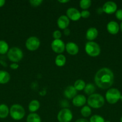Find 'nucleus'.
Segmentation results:
<instances>
[{
    "mask_svg": "<svg viewBox=\"0 0 122 122\" xmlns=\"http://www.w3.org/2000/svg\"><path fill=\"white\" fill-rule=\"evenodd\" d=\"M92 4V1L90 0H81L80 2V7L82 9L86 10L88 9Z\"/></svg>",
    "mask_w": 122,
    "mask_h": 122,
    "instance_id": "27",
    "label": "nucleus"
},
{
    "mask_svg": "<svg viewBox=\"0 0 122 122\" xmlns=\"http://www.w3.org/2000/svg\"><path fill=\"white\" fill-rule=\"evenodd\" d=\"M69 1L68 0H64V1H59V2L60 3H67V2H68Z\"/></svg>",
    "mask_w": 122,
    "mask_h": 122,
    "instance_id": "38",
    "label": "nucleus"
},
{
    "mask_svg": "<svg viewBox=\"0 0 122 122\" xmlns=\"http://www.w3.org/2000/svg\"><path fill=\"white\" fill-rule=\"evenodd\" d=\"M90 15V13L87 10H83L81 12V17L84 18V19H87Z\"/></svg>",
    "mask_w": 122,
    "mask_h": 122,
    "instance_id": "31",
    "label": "nucleus"
},
{
    "mask_svg": "<svg viewBox=\"0 0 122 122\" xmlns=\"http://www.w3.org/2000/svg\"><path fill=\"white\" fill-rule=\"evenodd\" d=\"M6 3V1L4 0H0V7H2Z\"/></svg>",
    "mask_w": 122,
    "mask_h": 122,
    "instance_id": "37",
    "label": "nucleus"
},
{
    "mask_svg": "<svg viewBox=\"0 0 122 122\" xmlns=\"http://www.w3.org/2000/svg\"><path fill=\"white\" fill-rule=\"evenodd\" d=\"M102 8V10L104 13H106V14H111L116 12L117 5L114 2L108 1V2H106L103 5Z\"/></svg>",
    "mask_w": 122,
    "mask_h": 122,
    "instance_id": "11",
    "label": "nucleus"
},
{
    "mask_svg": "<svg viewBox=\"0 0 122 122\" xmlns=\"http://www.w3.org/2000/svg\"><path fill=\"white\" fill-rule=\"evenodd\" d=\"M87 104L93 108H99L105 104L104 98L99 94H93L90 95L87 99Z\"/></svg>",
    "mask_w": 122,
    "mask_h": 122,
    "instance_id": "2",
    "label": "nucleus"
},
{
    "mask_svg": "<svg viewBox=\"0 0 122 122\" xmlns=\"http://www.w3.org/2000/svg\"><path fill=\"white\" fill-rule=\"evenodd\" d=\"M116 17L118 20H122V9H120L116 11Z\"/></svg>",
    "mask_w": 122,
    "mask_h": 122,
    "instance_id": "32",
    "label": "nucleus"
},
{
    "mask_svg": "<svg viewBox=\"0 0 122 122\" xmlns=\"http://www.w3.org/2000/svg\"><path fill=\"white\" fill-rule=\"evenodd\" d=\"M95 89L96 88L93 83H88V84L86 85V86L84 89V92L87 95L90 96V95L93 94L94 92L95 91Z\"/></svg>",
    "mask_w": 122,
    "mask_h": 122,
    "instance_id": "23",
    "label": "nucleus"
},
{
    "mask_svg": "<svg viewBox=\"0 0 122 122\" xmlns=\"http://www.w3.org/2000/svg\"><path fill=\"white\" fill-rule=\"evenodd\" d=\"M86 102V98L83 95H76L72 100V104L75 107L83 106Z\"/></svg>",
    "mask_w": 122,
    "mask_h": 122,
    "instance_id": "15",
    "label": "nucleus"
},
{
    "mask_svg": "<svg viewBox=\"0 0 122 122\" xmlns=\"http://www.w3.org/2000/svg\"><path fill=\"white\" fill-rule=\"evenodd\" d=\"M67 16L72 21H78L81 18V13L77 8L71 7L67 11Z\"/></svg>",
    "mask_w": 122,
    "mask_h": 122,
    "instance_id": "10",
    "label": "nucleus"
},
{
    "mask_svg": "<svg viewBox=\"0 0 122 122\" xmlns=\"http://www.w3.org/2000/svg\"><path fill=\"white\" fill-rule=\"evenodd\" d=\"M65 49L67 52L71 55H76L78 52L79 48L78 45L75 43L72 42H69L65 45Z\"/></svg>",
    "mask_w": 122,
    "mask_h": 122,
    "instance_id": "12",
    "label": "nucleus"
},
{
    "mask_svg": "<svg viewBox=\"0 0 122 122\" xmlns=\"http://www.w3.org/2000/svg\"><path fill=\"white\" fill-rule=\"evenodd\" d=\"M105 122H111L108 121V120H107V121H105Z\"/></svg>",
    "mask_w": 122,
    "mask_h": 122,
    "instance_id": "42",
    "label": "nucleus"
},
{
    "mask_svg": "<svg viewBox=\"0 0 122 122\" xmlns=\"http://www.w3.org/2000/svg\"><path fill=\"white\" fill-rule=\"evenodd\" d=\"M51 49L55 52L61 54L65 50V44L61 39H54L51 44Z\"/></svg>",
    "mask_w": 122,
    "mask_h": 122,
    "instance_id": "9",
    "label": "nucleus"
},
{
    "mask_svg": "<svg viewBox=\"0 0 122 122\" xmlns=\"http://www.w3.org/2000/svg\"><path fill=\"white\" fill-rule=\"evenodd\" d=\"M85 51L89 56L91 57H96L100 53V48L97 43L89 41L85 45Z\"/></svg>",
    "mask_w": 122,
    "mask_h": 122,
    "instance_id": "4",
    "label": "nucleus"
},
{
    "mask_svg": "<svg viewBox=\"0 0 122 122\" xmlns=\"http://www.w3.org/2000/svg\"><path fill=\"white\" fill-rule=\"evenodd\" d=\"M120 122H122V117H121V119H120Z\"/></svg>",
    "mask_w": 122,
    "mask_h": 122,
    "instance_id": "41",
    "label": "nucleus"
},
{
    "mask_svg": "<svg viewBox=\"0 0 122 122\" xmlns=\"http://www.w3.org/2000/svg\"><path fill=\"white\" fill-rule=\"evenodd\" d=\"M98 35V31L95 27H90L86 32V36L88 40L93 41L97 38Z\"/></svg>",
    "mask_w": 122,
    "mask_h": 122,
    "instance_id": "17",
    "label": "nucleus"
},
{
    "mask_svg": "<svg viewBox=\"0 0 122 122\" xmlns=\"http://www.w3.org/2000/svg\"><path fill=\"white\" fill-rule=\"evenodd\" d=\"M104 11H103L102 8H98V10H97V13H98V14H101Z\"/></svg>",
    "mask_w": 122,
    "mask_h": 122,
    "instance_id": "36",
    "label": "nucleus"
},
{
    "mask_svg": "<svg viewBox=\"0 0 122 122\" xmlns=\"http://www.w3.org/2000/svg\"><path fill=\"white\" fill-rule=\"evenodd\" d=\"M29 3L33 7H38L43 3V1L42 0H31L29 1Z\"/></svg>",
    "mask_w": 122,
    "mask_h": 122,
    "instance_id": "29",
    "label": "nucleus"
},
{
    "mask_svg": "<svg viewBox=\"0 0 122 122\" xmlns=\"http://www.w3.org/2000/svg\"><path fill=\"white\" fill-rule=\"evenodd\" d=\"M10 68L11 69H13V70H15V69H18V67H19V65H18V64H17V63H12V64H10Z\"/></svg>",
    "mask_w": 122,
    "mask_h": 122,
    "instance_id": "33",
    "label": "nucleus"
},
{
    "mask_svg": "<svg viewBox=\"0 0 122 122\" xmlns=\"http://www.w3.org/2000/svg\"><path fill=\"white\" fill-rule=\"evenodd\" d=\"M120 92L116 88H111L107 91L105 94L106 100L111 104H114L118 102V100L120 99Z\"/></svg>",
    "mask_w": 122,
    "mask_h": 122,
    "instance_id": "5",
    "label": "nucleus"
},
{
    "mask_svg": "<svg viewBox=\"0 0 122 122\" xmlns=\"http://www.w3.org/2000/svg\"><path fill=\"white\" fill-rule=\"evenodd\" d=\"M75 122H89L85 119H78V120Z\"/></svg>",
    "mask_w": 122,
    "mask_h": 122,
    "instance_id": "35",
    "label": "nucleus"
},
{
    "mask_svg": "<svg viewBox=\"0 0 122 122\" xmlns=\"http://www.w3.org/2000/svg\"><path fill=\"white\" fill-rule=\"evenodd\" d=\"M90 122H105V120L100 116L93 115L90 117Z\"/></svg>",
    "mask_w": 122,
    "mask_h": 122,
    "instance_id": "28",
    "label": "nucleus"
},
{
    "mask_svg": "<svg viewBox=\"0 0 122 122\" xmlns=\"http://www.w3.org/2000/svg\"><path fill=\"white\" fill-rule=\"evenodd\" d=\"M63 33H64L65 35H66V36L69 35V34H70V30L68 28L65 29H64Z\"/></svg>",
    "mask_w": 122,
    "mask_h": 122,
    "instance_id": "34",
    "label": "nucleus"
},
{
    "mask_svg": "<svg viewBox=\"0 0 122 122\" xmlns=\"http://www.w3.org/2000/svg\"><path fill=\"white\" fill-rule=\"evenodd\" d=\"M26 122H41V120L38 114L32 113L28 116Z\"/></svg>",
    "mask_w": 122,
    "mask_h": 122,
    "instance_id": "22",
    "label": "nucleus"
},
{
    "mask_svg": "<svg viewBox=\"0 0 122 122\" xmlns=\"http://www.w3.org/2000/svg\"><path fill=\"white\" fill-rule=\"evenodd\" d=\"M8 44L4 41H0V54H5L8 51Z\"/></svg>",
    "mask_w": 122,
    "mask_h": 122,
    "instance_id": "25",
    "label": "nucleus"
},
{
    "mask_svg": "<svg viewBox=\"0 0 122 122\" xmlns=\"http://www.w3.org/2000/svg\"><path fill=\"white\" fill-rule=\"evenodd\" d=\"M66 57L62 54H59L55 58V64L59 67H62L66 63Z\"/></svg>",
    "mask_w": 122,
    "mask_h": 122,
    "instance_id": "21",
    "label": "nucleus"
},
{
    "mask_svg": "<svg viewBox=\"0 0 122 122\" xmlns=\"http://www.w3.org/2000/svg\"><path fill=\"white\" fill-rule=\"evenodd\" d=\"M10 79V75L7 71L4 70H0V83L5 84L9 82Z\"/></svg>",
    "mask_w": 122,
    "mask_h": 122,
    "instance_id": "18",
    "label": "nucleus"
},
{
    "mask_svg": "<svg viewBox=\"0 0 122 122\" xmlns=\"http://www.w3.org/2000/svg\"><path fill=\"white\" fill-rule=\"evenodd\" d=\"M10 114L12 119L15 120H20L24 117L25 111L23 107L19 104H14L10 109Z\"/></svg>",
    "mask_w": 122,
    "mask_h": 122,
    "instance_id": "3",
    "label": "nucleus"
},
{
    "mask_svg": "<svg viewBox=\"0 0 122 122\" xmlns=\"http://www.w3.org/2000/svg\"><path fill=\"white\" fill-rule=\"evenodd\" d=\"M72 117V113L68 108L61 110L57 114V120L59 122H70Z\"/></svg>",
    "mask_w": 122,
    "mask_h": 122,
    "instance_id": "7",
    "label": "nucleus"
},
{
    "mask_svg": "<svg viewBox=\"0 0 122 122\" xmlns=\"http://www.w3.org/2000/svg\"><path fill=\"white\" fill-rule=\"evenodd\" d=\"M62 36V33L59 30H55L53 33V37L55 39H60V38Z\"/></svg>",
    "mask_w": 122,
    "mask_h": 122,
    "instance_id": "30",
    "label": "nucleus"
},
{
    "mask_svg": "<svg viewBox=\"0 0 122 122\" xmlns=\"http://www.w3.org/2000/svg\"><path fill=\"white\" fill-rule=\"evenodd\" d=\"M92 113V110L90 107L89 106H84L81 110V114L82 116L85 117H87L89 116Z\"/></svg>",
    "mask_w": 122,
    "mask_h": 122,
    "instance_id": "26",
    "label": "nucleus"
},
{
    "mask_svg": "<svg viewBox=\"0 0 122 122\" xmlns=\"http://www.w3.org/2000/svg\"><path fill=\"white\" fill-rule=\"evenodd\" d=\"M120 29L121 31H122V21L120 24Z\"/></svg>",
    "mask_w": 122,
    "mask_h": 122,
    "instance_id": "39",
    "label": "nucleus"
},
{
    "mask_svg": "<svg viewBox=\"0 0 122 122\" xmlns=\"http://www.w3.org/2000/svg\"><path fill=\"white\" fill-rule=\"evenodd\" d=\"M10 113V110L7 105L4 104H0V118L4 119L7 117Z\"/></svg>",
    "mask_w": 122,
    "mask_h": 122,
    "instance_id": "19",
    "label": "nucleus"
},
{
    "mask_svg": "<svg viewBox=\"0 0 122 122\" xmlns=\"http://www.w3.org/2000/svg\"><path fill=\"white\" fill-rule=\"evenodd\" d=\"M106 29L108 32L111 35H116L118 32L120 26L115 21H111L107 24Z\"/></svg>",
    "mask_w": 122,
    "mask_h": 122,
    "instance_id": "13",
    "label": "nucleus"
},
{
    "mask_svg": "<svg viewBox=\"0 0 122 122\" xmlns=\"http://www.w3.org/2000/svg\"><path fill=\"white\" fill-rule=\"evenodd\" d=\"M23 52L19 48L13 47L8 50L7 52V57L8 59L12 62L17 63L20 61L23 58Z\"/></svg>",
    "mask_w": 122,
    "mask_h": 122,
    "instance_id": "6",
    "label": "nucleus"
},
{
    "mask_svg": "<svg viewBox=\"0 0 122 122\" xmlns=\"http://www.w3.org/2000/svg\"><path fill=\"white\" fill-rule=\"evenodd\" d=\"M77 91L76 90L74 86H68L64 91V95L68 99L74 98L77 95Z\"/></svg>",
    "mask_w": 122,
    "mask_h": 122,
    "instance_id": "16",
    "label": "nucleus"
},
{
    "mask_svg": "<svg viewBox=\"0 0 122 122\" xmlns=\"http://www.w3.org/2000/svg\"><path fill=\"white\" fill-rule=\"evenodd\" d=\"M120 100H121V101H122V95H121L120 99Z\"/></svg>",
    "mask_w": 122,
    "mask_h": 122,
    "instance_id": "40",
    "label": "nucleus"
},
{
    "mask_svg": "<svg viewBox=\"0 0 122 122\" xmlns=\"http://www.w3.org/2000/svg\"><path fill=\"white\" fill-rule=\"evenodd\" d=\"M74 86L77 91H82L84 89L85 86H86V83L83 80L78 79L75 81Z\"/></svg>",
    "mask_w": 122,
    "mask_h": 122,
    "instance_id": "24",
    "label": "nucleus"
},
{
    "mask_svg": "<svg viewBox=\"0 0 122 122\" xmlns=\"http://www.w3.org/2000/svg\"><path fill=\"white\" fill-rule=\"evenodd\" d=\"M96 85L101 89H108L113 84L114 74L110 69L102 68L98 70L94 76Z\"/></svg>",
    "mask_w": 122,
    "mask_h": 122,
    "instance_id": "1",
    "label": "nucleus"
},
{
    "mask_svg": "<svg viewBox=\"0 0 122 122\" xmlns=\"http://www.w3.org/2000/svg\"><path fill=\"white\" fill-rule=\"evenodd\" d=\"M39 107H40V104H39V101L37 100H32L30 102L29 104L28 108L31 112H35L39 109Z\"/></svg>",
    "mask_w": 122,
    "mask_h": 122,
    "instance_id": "20",
    "label": "nucleus"
},
{
    "mask_svg": "<svg viewBox=\"0 0 122 122\" xmlns=\"http://www.w3.org/2000/svg\"><path fill=\"white\" fill-rule=\"evenodd\" d=\"M57 24L60 29L64 30L69 26V19L66 15H61L57 19Z\"/></svg>",
    "mask_w": 122,
    "mask_h": 122,
    "instance_id": "14",
    "label": "nucleus"
},
{
    "mask_svg": "<svg viewBox=\"0 0 122 122\" xmlns=\"http://www.w3.org/2000/svg\"><path fill=\"white\" fill-rule=\"evenodd\" d=\"M25 45L29 51H35L39 47L40 41L37 37L31 36L26 40Z\"/></svg>",
    "mask_w": 122,
    "mask_h": 122,
    "instance_id": "8",
    "label": "nucleus"
}]
</instances>
